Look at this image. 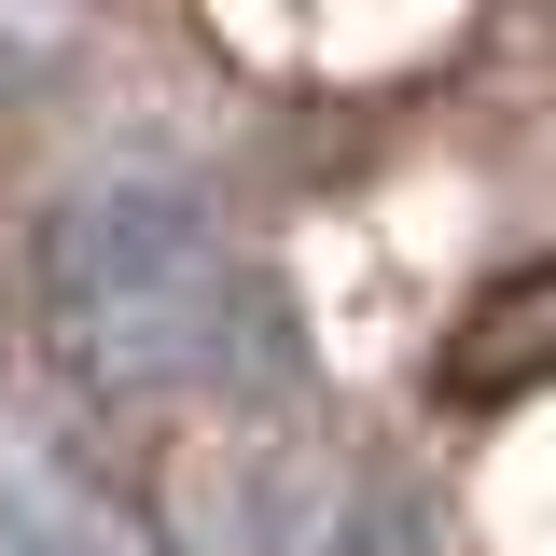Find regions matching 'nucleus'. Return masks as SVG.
I'll return each instance as SVG.
<instances>
[{
    "label": "nucleus",
    "mask_w": 556,
    "mask_h": 556,
    "mask_svg": "<svg viewBox=\"0 0 556 556\" xmlns=\"http://www.w3.org/2000/svg\"><path fill=\"white\" fill-rule=\"evenodd\" d=\"M543 362H556V278H515V292L473 306V334L445 348V390H459V404H501V390H529Z\"/></svg>",
    "instance_id": "obj_4"
},
{
    "label": "nucleus",
    "mask_w": 556,
    "mask_h": 556,
    "mask_svg": "<svg viewBox=\"0 0 556 556\" xmlns=\"http://www.w3.org/2000/svg\"><path fill=\"white\" fill-rule=\"evenodd\" d=\"M292 376H306V334H292V292L265 265H223L195 306V376L181 390H223V404H292Z\"/></svg>",
    "instance_id": "obj_3"
},
{
    "label": "nucleus",
    "mask_w": 556,
    "mask_h": 556,
    "mask_svg": "<svg viewBox=\"0 0 556 556\" xmlns=\"http://www.w3.org/2000/svg\"><path fill=\"white\" fill-rule=\"evenodd\" d=\"M181 556H404V501L292 431H223L167 473Z\"/></svg>",
    "instance_id": "obj_2"
},
{
    "label": "nucleus",
    "mask_w": 556,
    "mask_h": 556,
    "mask_svg": "<svg viewBox=\"0 0 556 556\" xmlns=\"http://www.w3.org/2000/svg\"><path fill=\"white\" fill-rule=\"evenodd\" d=\"M0 556H112L98 515H70L42 473H0Z\"/></svg>",
    "instance_id": "obj_5"
},
{
    "label": "nucleus",
    "mask_w": 556,
    "mask_h": 556,
    "mask_svg": "<svg viewBox=\"0 0 556 556\" xmlns=\"http://www.w3.org/2000/svg\"><path fill=\"white\" fill-rule=\"evenodd\" d=\"M223 251H208L195 195L167 181H84L42 223V320L98 390H181L195 376V306Z\"/></svg>",
    "instance_id": "obj_1"
}]
</instances>
